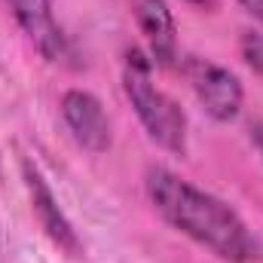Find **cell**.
Returning <instances> with one entry per match:
<instances>
[{"label":"cell","mask_w":263,"mask_h":263,"mask_svg":"<svg viewBox=\"0 0 263 263\" xmlns=\"http://www.w3.org/2000/svg\"><path fill=\"white\" fill-rule=\"evenodd\" d=\"M12 18L18 22L22 34L28 43L46 59V62H62L67 55V40L65 31L55 22L52 0H6Z\"/></svg>","instance_id":"8992f818"},{"label":"cell","mask_w":263,"mask_h":263,"mask_svg":"<svg viewBox=\"0 0 263 263\" xmlns=\"http://www.w3.org/2000/svg\"><path fill=\"white\" fill-rule=\"evenodd\" d=\"M153 59L141 49L132 46L123 55V92L129 98L135 117L147 132L153 144H159L165 153L187 156V117L181 104L156 86L153 80Z\"/></svg>","instance_id":"7a4b0ae2"},{"label":"cell","mask_w":263,"mask_h":263,"mask_svg":"<svg viewBox=\"0 0 263 263\" xmlns=\"http://www.w3.org/2000/svg\"><path fill=\"white\" fill-rule=\"evenodd\" d=\"M62 107V120L67 132L73 135V141L89 150V153H104L114 144V129H110V117L104 110V104L86 92V89H67L59 101Z\"/></svg>","instance_id":"5b68a950"},{"label":"cell","mask_w":263,"mask_h":263,"mask_svg":"<svg viewBox=\"0 0 263 263\" xmlns=\"http://www.w3.org/2000/svg\"><path fill=\"white\" fill-rule=\"evenodd\" d=\"M144 193L153 211L181 236L223 263H263V242L223 199L153 165L144 175Z\"/></svg>","instance_id":"6da1fadb"},{"label":"cell","mask_w":263,"mask_h":263,"mask_svg":"<svg viewBox=\"0 0 263 263\" xmlns=\"http://www.w3.org/2000/svg\"><path fill=\"white\" fill-rule=\"evenodd\" d=\"M239 6H242L251 18H257L263 25V0H239Z\"/></svg>","instance_id":"9c48e42d"},{"label":"cell","mask_w":263,"mask_h":263,"mask_svg":"<svg viewBox=\"0 0 263 263\" xmlns=\"http://www.w3.org/2000/svg\"><path fill=\"white\" fill-rule=\"evenodd\" d=\"M251 144H254V150L260 153V159H263V123L251 126Z\"/></svg>","instance_id":"30bf717a"},{"label":"cell","mask_w":263,"mask_h":263,"mask_svg":"<svg viewBox=\"0 0 263 263\" xmlns=\"http://www.w3.org/2000/svg\"><path fill=\"white\" fill-rule=\"evenodd\" d=\"M184 3H190V6H196V9H205V12H214V9L220 6V0H184Z\"/></svg>","instance_id":"8fae6325"},{"label":"cell","mask_w":263,"mask_h":263,"mask_svg":"<svg viewBox=\"0 0 263 263\" xmlns=\"http://www.w3.org/2000/svg\"><path fill=\"white\" fill-rule=\"evenodd\" d=\"M22 181H25V190H28L31 214H34V220L40 223V230L46 233V239H49L62 254L80 260V257L86 254V248H83V242H80V236H77L70 217L62 211V205H59V199L52 193L49 181L43 178V172H40L31 159H22Z\"/></svg>","instance_id":"277c9868"},{"label":"cell","mask_w":263,"mask_h":263,"mask_svg":"<svg viewBox=\"0 0 263 263\" xmlns=\"http://www.w3.org/2000/svg\"><path fill=\"white\" fill-rule=\"evenodd\" d=\"M132 18L144 34L147 55L156 67H172L178 62V25L165 0H129Z\"/></svg>","instance_id":"52a82bcc"},{"label":"cell","mask_w":263,"mask_h":263,"mask_svg":"<svg viewBox=\"0 0 263 263\" xmlns=\"http://www.w3.org/2000/svg\"><path fill=\"white\" fill-rule=\"evenodd\" d=\"M239 52H242V62H245V65L263 80V34L260 31H248V34H242V40H239Z\"/></svg>","instance_id":"ba28073f"},{"label":"cell","mask_w":263,"mask_h":263,"mask_svg":"<svg viewBox=\"0 0 263 263\" xmlns=\"http://www.w3.org/2000/svg\"><path fill=\"white\" fill-rule=\"evenodd\" d=\"M184 73H187V83L196 101L202 104V110L214 123H233L242 114L245 89L230 67L214 65L208 59H190L184 65Z\"/></svg>","instance_id":"3957f363"}]
</instances>
